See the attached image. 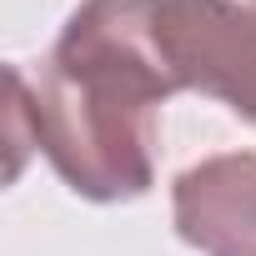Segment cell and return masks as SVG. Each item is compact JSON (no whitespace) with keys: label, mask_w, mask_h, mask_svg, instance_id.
Segmentation results:
<instances>
[{"label":"cell","mask_w":256,"mask_h":256,"mask_svg":"<svg viewBox=\"0 0 256 256\" xmlns=\"http://www.w3.org/2000/svg\"><path fill=\"white\" fill-rule=\"evenodd\" d=\"M171 221L201 256H256V156H206L171 186Z\"/></svg>","instance_id":"cell-3"},{"label":"cell","mask_w":256,"mask_h":256,"mask_svg":"<svg viewBox=\"0 0 256 256\" xmlns=\"http://www.w3.org/2000/svg\"><path fill=\"white\" fill-rule=\"evenodd\" d=\"M176 90L161 0H86L30 80L36 146L76 196L136 201L156 181V116Z\"/></svg>","instance_id":"cell-1"},{"label":"cell","mask_w":256,"mask_h":256,"mask_svg":"<svg viewBox=\"0 0 256 256\" xmlns=\"http://www.w3.org/2000/svg\"><path fill=\"white\" fill-rule=\"evenodd\" d=\"M6 146H10V181L26 166V151L36 146V116H30V80L20 66L6 70Z\"/></svg>","instance_id":"cell-4"},{"label":"cell","mask_w":256,"mask_h":256,"mask_svg":"<svg viewBox=\"0 0 256 256\" xmlns=\"http://www.w3.org/2000/svg\"><path fill=\"white\" fill-rule=\"evenodd\" d=\"M161 46L186 90H201L256 126V6L161 0Z\"/></svg>","instance_id":"cell-2"}]
</instances>
